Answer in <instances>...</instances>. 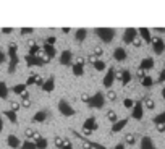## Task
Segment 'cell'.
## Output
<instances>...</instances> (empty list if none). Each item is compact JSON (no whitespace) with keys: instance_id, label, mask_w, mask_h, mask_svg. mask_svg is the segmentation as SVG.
Wrapping results in <instances>:
<instances>
[{"instance_id":"cell-20","label":"cell","mask_w":165,"mask_h":149,"mask_svg":"<svg viewBox=\"0 0 165 149\" xmlns=\"http://www.w3.org/2000/svg\"><path fill=\"white\" fill-rule=\"evenodd\" d=\"M151 68H154V59H151V57L144 59V60L141 62V65H139V70H142V71L151 70Z\"/></svg>"},{"instance_id":"cell-39","label":"cell","mask_w":165,"mask_h":149,"mask_svg":"<svg viewBox=\"0 0 165 149\" xmlns=\"http://www.w3.org/2000/svg\"><path fill=\"white\" fill-rule=\"evenodd\" d=\"M154 123H165V112L154 117Z\"/></svg>"},{"instance_id":"cell-30","label":"cell","mask_w":165,"mask_h":149,"mask_svg":"<svg viewBox=\"0 0 165 149\" xmlns=\"http://www.w3.org/2000/svg\"><path fill=\"white\" fill-rule=\"evenodd\" d=\"M125 141H126V144L134 146V144H136V141H138V136H136L134 133H128V135L125 136Z\"/></svg>"},{"instance_id":"cell-42","label":"cell","mask_w":165,"mask_h":149,"mask_svg":"<svg viewBox=\"0 0 165 149\" xmlns=\"http://www.w3.org/2000/svg\"><path fill=\"white\" fill-rule=\"evenodd\" d=\"M36 76H37V74H34V73H33L31 76H29V78L26 80V83H24V85H26V86H33L34 83H36Z\"/></svg>"},{"instance_id":"cell-7","label":"cell","mask_w":165,"mask_h":149,"mask_svg":"<svg viewBox=\"0 0 165 149\" xmlns=\"http://www.w3.org/2000/svg\"><path fill=\"white\" fill-rule=\"evenodd\" d=\"M102 83H104V86H105L107 89L112 88V85L115 83V68H113V67H110L109 71L105 73V76H104V81H102Z\"/></svg>"},{"instance_id":"cell-8","label":"cell","mask_w":165,"mask_h":149,"mask_svg":"<svg viewBox=\"0 0 165 149\" xmlns=\"http://www.w3.org/2000/svg\"><path fill=\"white\" fill-rule=\"evenodd\" d=\"M144 115V107H142V102L138 100V102H134V105H133V112H131V117L134 120H141Z\"/></svg>"},{"instance_id":"cell-41","label":"cell","mask_w":165,"mask_h":149,"mask_svg":"<svg viewBox=\"0 0 165 149\" xmlns=\"http://www.w3.org/2000/svg\"><path fill=\"white\" fill-rule=\"evenodd\" d=\"M123 105H125L126 109H133V105H134V100H133V99H130V97H126V99L123 100Z\"/></svg>"},{"instance_id":"cell-50","label":"cell","mask_w":165,"mask_h":149,"mask_svg":"<svg viewBox=\"0 0 165 149\" xmlns=\"http://www.w3.org/2000/svg\"><path fill=\"white\" fill-rule=\"evenodd\" d=\"M133 45H134V47H141V45H142V41L139 39V37H136V39L133 41Z\"/></svg>"},{"instance_id":"cell-32","label":"cell","mask_w":165,"mask_h":149,"mask_svg":"<svg viewBox=\"0 0 165 149\" xmlns=\"http://www.w3.org/2000/svg\"><path fill=\"white\" fill-rule=\"evenodd\" d=\"M26 85H24V83H21V85H16V86H13L12 88V92H15V94H23V92L26 91Z\"/></svg>"},{"instance_id":"cell-18","label":"cell","mask_w":165,"mask_h":149,"mask_svg":"<svg viewBox=\"0 0 165 149\" xmlns=\"http://www.w3.org/2000/svg\"><path fill=\"white\" fill-rule=\"evenodd\" d=\"M7 143H8L10 147H13V149H18L19 146H21V141H19L18 136H15V135H10V136L7 138Z\"/></svg>"},{"instance_id":"cell-43","label":"cell","mask_w":165,"mask_h":149,"mask_svg":"<svg viewBox=\"0 0 165 149\" xmlns=\"http://www.w3.org/2000/svg\"><path fill=\"white\" fill-rule=\"evenodd\" d=\"M105 97H109V100L115 102V100H116V92L112 91V89H109V92H107V96H105Z\"/></svg>"},{"instance_id":"cell-57","label":"cell","mask_w":165,"mask_h":149,"mask_svg":"<svg viewBox=\"0 0 165 149\" xmlns=\"http://www.w3.org/2000/svg\"><path fill=\"white\" fill-rule=\"evenodd\" d=\"M115 149H125V144H123V143H120V144H116V146H115Z\"/></svg>"},{"instance_id":"cell-2","label":"cell","mask_w":165,"mask_h":149,"mask_svg":"<svg viewBox=\"0 0 165 149\" xmlns=\"http://www.w3.org/2000/svg\"><path fill=\"white\" fill-rule=\"evenodd\" d=\"M95 36L99 37V39L105 44H109L113 41V37H115V29L113 28H95L94 29Z\"/></svg>"},{"instance_id":"cell-37","label":"cell","mask_w":165,"mask_h":149,"mask_svg":"<svg viewBox=\"0 0 165 149\" xmlns=\"http://www.w3.org/2000/svg\"><path fill=\"white\" fill-rule=\"evenodd\" d=\"M54 144H55L58 149H62V146L65 144V138H63V136H55V138H54Z\"/></svg>"},{"instance_id":"cell-34","label":"cell","mask_w":165,"mask_h":149,"mask_svg":"<svg viewBox=\"0 0 165 149\" xmlns=\"http://www.w3.org/2000/svg\"><path fill=\"white\" fill-rule=\"evenodd\" d=\"M141 85H142L144 88H151V86L154 85V80H152L151 76H144V78L141 80Z\"/></svg>"},{"instance_id":"cell-38","label":"cell","mask_w":165,"mask_h":149,"mask_svg":"<svg viewBox=\"0 0 165 149\" xmlns=\"http://www.w3.org/2000/svg\"><path fill=\"white\" fill-rule=\"evenodd\" d=\"M19 147H21V149H37L36 144H34L33 141H29V139H26V141H24L21 146H19Z\"/></svg>"},{"instance_id":"cell-6","label":"cell","mask_w":165,"mask_h":149,"mask_svg":"<svg viewBox=\"0 0 165 149\" xmlns=\"http://www.w3.org/2000/svg\"><path fill=\"white\" fill-rule=\"evenodd\" d=\"M136 37H138V29H134V28H126L125 34H123V42L125 44H133V41Z\"/></svg>"},{"instance_id":"cell-55","label":"cell","mask_w":165,"mask_h":149,"mask_svg":"<svg viewBox=\"0 0 165 149\" xmlns=\"http://www.w3.org/2000/svg\"><path fill=\"white\" fill-rule=\"evenodd\" d=\"M2 33L3 34H10L12 33V28H2Z\"/></svg>"},{"instance_id":"cell-15","label":"cell","mask_w":165,"mask_h":149,"mask_svg":"<svg viewBox=\"0 0 165 149\" xmlns=\"http://www.w3.org/2000/svg\"><path fill=\"white\" fill-rule=\"evenodd\" d=\"M126 123H128V118H121V120H116V122L112 125V133H118L121 131V130L126 126Z\"/></svg>"},{"instance_id":"cell-47","label":"cell","mask_w":165,"mask_h":149,"mask_svg":"<svg viewBox=\"0 0 165 149\" xmlns=\"http://www.w3.org/2000/svg\"><path fill=\"white\" fill-rule=\"evenodd\" d=\"M155 128H157L159 133H163L165 131V123H155Z\"/></svg>"},{"instance_id":"cell-9","label":"cell","mask_w":165,"mask_h":149,"mask_svg":"<svg viewBox=\"0 0 165 149\" xmlns=\"http://www.w3.org/2000/svg\"><path fill=\"white\" fill-rule=\"evenodd\" d=\"M151 42H152V49H154V54L155 55H160L165 50V42L160 39V37H154Z\"/></svg>"},{"instance_id":"cell-45","label":"cell","mask_w":165,"mask_h":149,"mask_svg":"<svg viewBox=\"0 0 165 149\" xmlns=\"http://www.w3.org/2000/svg\"><path fill=\"white\" fill-rule=\"evenodd\" d=\"M10 110H12V112H18L19 110V104L15 102V100H12V104H10Z\"/></svg>"},{"instance_id":"cell-26","label":"cell","mask_w":165,"mask_h":149,"mask_svg":"<svg viewBox=\"0 0 165 149\" xmlns=\"http://www.w3.org/2000/svg\"><path fill=\"white\" fill-rule=\"evenodd\" d=\"M121 85L123 86H126L128 83L131 81V73H130V70H121Z\"/></svg>"},{"instance_id":"cell-35","label":"cell","mask_w":165,"mask_h":149,"mask_svg":"<svg viewBox=\"0 0 165 149\" xmlns=\"http://www.w3.org/2000/svg\"><path fill=\"white\" fill-rule=\"evenodd\" d=\"M107 118H109L112 123H115L116 120H118V117H116V112L112 110V109H110V110H107Z\"/></svg>"},{"instance_id":"cell-17","label":"cell","mask_w":165,"mask_h":149,"mask_svg":"<svg viewBox=\"0 0 165 149\" xmlns=\"http://www.w3.org/2000/svg\"><path fill=\"white\" fill-rule=\"evenodd\" d=\"M141 149H157V147H155L154 141L149 136H142V139H141Z\"/></svg>"},{"instance_id":"cell-46","label":"cell","mask_w":165,"mask_h":149,"mask_svg":"<svg viewBox=\"0 0 165 149\" xmlns=\"http://www.w3.org/2000/svg\"><path fill=\"white\" fill-rule=\"evenodd\" d=\"M62 149H73V146H71V143H70V139L68 138H65V144L62 146Z\"/></svg>"},{"instance_id":"cell-44","label":"cell","mask_w":165,"mask_h":149,"mask_svg":"<svg viewBox=\"0 0 165 149\" xmlns=\"http://www.w3.org/2000/svg\"><path fill=\"white\" fill-rule=\"evenodd\" d=\"M34 33V28H21V34L23 36H29Z\"/></svg>"},{"instance_id":"cell-33","label":"cell","mask_w":165,"mask_h":149,"mask_svg":"<svg viewBox=\"0 0 165 149\" xmlns=\"http://www.w3.org/2000/svg\"><path fill=\"white\" fill-rule=\"evenodd\" d=\"M24 136H26L28 139H34V138H37L39 135L34 131L33 128H26V130H24Z\"/></svg>"},{"instance_id":"cell-52","label":"cell","mask_w":165,"mask_h":149,"mask_svg":"<svg viewBox=\"0 0 165 149\" xmlns=\"http://www.w3.org/2000/svg\"><path fill=\"white\" fill-rule=\"evenodd\" d=\"M89 97H91V96H87V94H83V96H81V100L84 102V104H87V100H89Z\"/></svg>"},{"instance_id":"cell-48","label":"cell","mask_w":165,"mask_h":149,"mask_svg":"<svg viewBox=\"0 0 165 149\" xmlns=\"http://www.w3.org/2000/svg\"><path fill=\"white\" fill-rule=\"evenodd\" d=\"M55 41H57L55 37H54V36H50V37H47V39H45V44H49V45H54V44H55Z\"/></svg>"},{"instance_id":"cell-3","label":"cell","mask_w":165,"mask_h":149,"mask_svg":"<svg viewBox=\"0 0 165 149\" xmlns=\"http://www.w3.org/2000/svg\"><path fill=\"white\" fill-rule=\"evenodd\" d=\"M87 105L92 107V109H102L105 105V96L102 94V92H95L94 96L89 97V100H87Z\"/></svg>"},{"instance_id":"cell-16","label":"cell","mask_w":165,"mask_h":149,"mask_svg":"<svg viewBox=\"0 0 165 149\" xmlns=\"http://www.w3.org/2000/svg\"><path fill=\"white\" fill-rule=\"evenodd\" d=\"M41 88H42V91H45V92H52V91L55 89V80H54V76H50L49 80H45L44 85H42Z\"/></svg>"},{"instance_id":"cell-61","label":"cell","mask_w":165,"mask_h":149,"mask_svg":"<svg viewBox=\"0 0 165 149\" xmlns=\"http://www.w3.org/2000/svg\"><path fill=\"white\" fill-rule=\"evenodd\" d=\"M162 97H163V99H165V88H163V89H162Z\"/></svg>"},{"instance_id":"cell-56","label":"cell","mask_w":165,"mask_h":149,"mask_svg":"<svg viewBox=\"0 0 165 149\" xmlns=\"http://www.w3.org/2000/svg\"><path fill=\"white\" fill-rule=\"evenodd\" d=\"M86 62H87V60H86V59H83V57L76 60V63H80V65H83V67H84V63H86Z\"/></svg>"},{"instance_id":"cell-28","label":"cell","mask_w":165,"mask_h":149,"mask_svg":"<svg viewBox=\"0 0 165 149\" xmlns=\"http://www.w3.org/2000/svg\"><path fill=\"white\" fill-rule=\"evenodd\" d=\"M3 114H5V117L10 120V122H12V123H18V117H16V112H12V110H5L3 112Z\"/></svg>"},{"instance_id":"cell-23","label":"cell","mask_w":165,"mask_h":149,"mask_svg":"<svg viewBox=\"0 0 165 149\" xmlns=\"http://www.w3.org/2000/svg\"><path fill=\"white\" fill-rule=\"evenodd\" d=\"M34 144H36V147L37 149H47V139L45 138H42V136H37V138H34V141H33Z\"/></svg>"},{"instance_id":"cell-59","label":"cell","mask_w":165,"mask_h":149,"mask_svg":"<svg viewBox=\"0 0 165 149\" xmlns=\"http://www.w3.org/2000/svg\"><path fill=\"white\" fill-rule=\"evenodd\" d=\"M28 45H29V47H33V45H36V42H34V41H29Z\"/></svg>"},{"instance_id":"cell-58","label":"cell","mask_w":165,"mask_h":149,"mask_svg":"<svg viewBox=\"0 0 165 149\" xmlns=\"http://www.w3.org/2000/svg\"><path fill=\"white\" fill-rule=\"evenodd\" d=\"M3 130V120H2V117H0V131Z\"/></svg>"},{"instance_id":"cell-12","label":"cell","mask_w":165,"mask_h":149,"mask_svg":"<svg viewBox=\"0 0 165 149\" xmlns=\"http://www.w3.org/2000/svg\"><path fill=\"white\" fill-rule=\"evenodd\" d=\"M113 59H115L116 62H125L126 59H128V54H126V50H125L123 47H116V49L113 50Z\"/></svg>"},{"instance_id":"cell-13","label":"cell","mask_w":165,"mask_h":149,"mask_svg":"<svg viewBox=\"0 0 165 149\" xmlns=\"http://www.w3.org/2000/svg\"><path fill=\"white\" fill-rule=\"evenodd\" d=\"M71 59H73L71 50H63L62 55H60V65H63V67H68V65H71Z\"/></svg>"},{"instance_id":"cell-25","label":"cell","mask_w":165,"mask_h":149,"mask_svg":"<svg viewBox=\"0 0 165 149\" xmlns=\"http://www.w3.org/2000/svg\"><path fill=\"white\" fill-rule=\"evenodd\" d=\"M142 107H146L147 110H154V107H155L154 99H152L151 96H146V97L142 99Z\"/></svg>"},{"instance_id":"cell-5","label":"cell","mask_w":165,"mask_h":149,"mask_svg":"<svg viewBox=\"0 0 165 149\" xmlns=\"http://www.w3.org/2000/svg\"><path fill=\"white\" fill-rule=\"evenodd\" d=\"M24 60H26V63H28V67H44L45 63L50 62L47 57L41 59V57H34V55H26Z\"/></svg>"},{"instance_id":"cell-29","label":"cell","mask_w":165,"mask_h":149,"mask_svg":"<svg viewBox=\"0 0 165 149\" xmlns=\"http://www.w3.org/2000/svg\"><path fill=\"white\" fill-rule=\"evenodd\" d=\"M8 86L5 85L3 81H0V99H7L8 97Z\"/></svg>"},{"instance_id":"cell-31","label":"cell","mask_w":165,"mask_h":149,"mask_svg":"<svg viewBox=\"0 0 165 149\" xmlns=\"http://www.w3.org/2000/svg\"><path fill=\"white\" fill-rule=\"evenodd\" d=\"M92 67H94L97 71H104V70H105V62L101 60V59H95L94 63H92Z\"/></svg>"},{"instance_id":"cell-40","label":"cell","mask_w":165,"mask_h":149,"mask_svg":"<svg viewBox=\"0 0 165 149\" xmlns=\"http://www.w3.org/2000/svg\"><path fill=\"white\" fill-rule=\"evenodd\" d=\"M102 54H104V49L101 47V45H95L94 47V57L97 59V57H102Z\"/></svg>"},{"instance_id":"cell-22","label":"cell","mask_w":165,"mask_h":149,"mask_svg":"<svg viewBox=\"0 0 165 149\" xmlns=\"http://www.w3.org/2000/svg\"><path fill=\"white\" fill-rule=\"evenodd\" d=\"M86 36H87V29L86 28H80V29H76V33H75V39L78 42H83L86 39Z\"/></svg>"},{"instance_id":"cell-24","label":"cell","mask_w":165,"mask_h":149,"mask_svg":"<svg viewBox=\"0 0 165 149\" xmlns=\"http://www.w3.org/2000/svg\"><path fill=\"white\" fill-rule=\"evenodd\" d=\"M21 96V105L24 107V109H29L31 107V97H29V92L28 91H24L23 94H19Z\"/></svg>"},{"instance_id":"cell-14","label":"cell","mask_w":165,"mask_h":149,"mask_svg":"<svg viewBox=\"0 0 165 149\" xmlns=\"http://www.w3.org/2000/svg\"><path fill=\"white\" fill-rule=\"evenodd\" d=\"M47 118H49V112H47V110H39V112H36V114H34L33 122H36V123H44Z\"/></svg>"},{"instance_id":"cell-36","label":"cell","mask_w":165,"mask_h":149,"mask_svg":"<svg viewBox=\"0 0 165 149\" xmlns=\"http://www.w3.org/2000/svg\"><path fill=\"white\" fill-rule=\"evenodd\" d=\"M39 54H41V47L36 44V45H33V47H29V54L28 55H34V57H39Z\"/></svg>"},{"instance_id":"cell-54","label":"cell","mask_w":165,"mask_h":149,"mask_svg":"<svg viewBox=\"0 0 165 149\" xmlns=\"http://www.w3.org/2000/svg\"><path fill=\"white\" fill-rule=\"evenodd\" d=\"M144 76H146V71H142V70H139V71H138V78H139V80H142Z\"/></svg>"},{"instance_id":"cell-19","label":"cell","mask_w":165,"mask_h":149,"mask_svg":"<svg viewBox=\"0 0 165 149\" xmlns=\"http://www.w3.org/2000/svg\"><path fill=\"white\" fill-rule=\"evenodd\" d=\"M44 52H45V57H47L49 60H52L55 55H57L55 47H54V45H49V44H44Z\"/></svg>"},{"instance_id":"cell-1","label":"cell","mask_w":165,"mask_h":149,"mask_svg":"<svg viewBox=\"0 0 165 149\" xmlns=\"http://www.w3.org/2000/svg\"><path fill=\"white\" fill-rule=\"evenodd\" d=\"M8 57H10L8 73H10V74H13L15 70H16V65H18V62H19V59H18V45H16L15 42L8 44Z\"/></svg>"},{"instance_id":"cell-53","label":"cell","mask_w":165,"mask_h":149,"mask_svg":"<svg viewBox=\"0 0 165 149\" xmlns=\"http://www.w3.org/2000/svg\"><path fill=\"white\" fill-rule=\"evenodd\" d=\"M5 60H7V57H5V54H3L2 50H0V63H3Z\"/></svg>"},{"instance_id":"cell-11","label":"cell","mask_w":165,"mask_h":149,"mask_svg":"<svg viewBox=\"0 0 165 149\" xmlns=\"http://www.w3.org/2000/svg\"><path fill=\"white\" fill-rule=\"evenodd\" d=\"M97 120L95 117H89V118H86V122L83 123V130H87V131H95L97 130Z\"/></svg>"},{"instance_id":"cell-49","label":"cell","mask_w":165,"mask_h":149,"mask_svg":"<svg viewBox=\"0 0 165 149\" xmlns=\"http://www.w3.org/2000/svg\"><path fill=\"white\" fill-rule=\"evenodd\" d=\"M34 85H36V86H42V85H44V80L39 76V74L36 76V83H34Z\"/></svg>"},{"instance_id":"cell-51","label":"cell","mask_w":165,"mask_h":149,"mask_svg":"<svg viewBox=\"0 0 165 149\" xmlns=\"http://www.w3.org/2000/svg\"><path fill=\"white\" fill-rule=\"evenodd\" d=\"M163 81H165V70H162L159 74V83H163Z\"/></svg>"},{"instance_id":"cell-10","label":"cell","mask_w":165,"mask_h":149,"mask_svg":"<svg viewBox=\"0 0 165 149\" xmlns=\"http://www.w3.org/2000/svg\"><path fill=\"white\" fill-rule=\"evenodd\" d=\"M73 135H75V136H78V138H80V139H83V141H84V143H87V144H89L91 147H95V149H107L105 146H102V144H99V143H95V141H91V139H89V138H86V136L80 135V133H78V131H76V130H73Z\"/></svg>"},{"instance_id":"cell-27","label":"cell","mask_w":165,"mask_h":149,"mask_svg":"<svg viewBox=\"0 0 165 149\" xmlns=\"http://www.w3.org/2000/svg\"><path fill=\"white\" fill-rule=\"evenodd\" d=\"M71 71H73L75 76H83V73H84V67H83V65H80V63H75L73 67H71Z\"/></svg>"},{"instance_id":"cell-4","label":"cell","mask_w":165,"mask_h":149,"mask_svg":"<svg viewBox=\"0 0 165 149\" xmlns=\"http://www.w3.org/2000/svg\"><path fill=\"white\" fill-rule=\"evenodd\" d=\"M58 112H60L63 117H73L76 114V110L70 105V102L65 100V99H62L60 102H58Z\"/></svg>"},{"instance_id":"cell-60","label":"cell","mask_w":165,"mask_h":149,"mask_svg":"<svg viewBox=\"0 0 165 149\" xmlns=\"http://www.w3.org/2000/svg\"><path fill=\"white\" fill-rule=\"evenodd\" d=\"M84 149H91V146H89V144L86 143V144H84Z\"/></svg>"},{"instance_id":"cell-21","label":"cell","mask_w":165,"mask_h":149,"mask_svg":"<svg viewBox=\"0 0 165 149\" xmlns=\"http://www.w3.org/2000/svg\"><path fill=\"white\" fill-rule=\"evenodd\" d=\"M138 34L142 37V41H146V42H151V41H152L151 31L147 29V28H139V29H138Z\"/></svg>"}]
</instances>
